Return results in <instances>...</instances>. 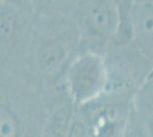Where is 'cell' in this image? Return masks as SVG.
Wrapping results in <instances>:
<instances>
[{
    "instance_id": "9c48e42d",
    "label": "cell",
    "mask_w": 153,
    "mask_h": 137,
    "mask_svg": "<svg viewBox=\"0 0 153 137\" xmlns=\"http://www.w3.org/2000/svg\"><path fill=\"white\" fill-rule=\"evenodd\" d=\"M133 110L146 124L153 137V71L135 94Z\"/></svg>"
},
{
    "instance_id": "52a82bcc",
    "label": "cell",
    "mask_w": 153,
    "mask_h": 137,
    "mask_svg": "<svg viewBox=\"0 0 153 137\" xmlns=\"http://www.w3.org/2000/svg\"><path fill=\"white\" fill-rule=\"evenodd\" d=\"M130 25L133 42L153 65V4H134Z\"/></svg>"
},
{
    "instance_id": "277c9868",
    "label": "cell",
    "mask_w": 153,
    "mask_h": 137,
    "mask_svg": "<svg viewBox=\"0 0 153 137\" xmlns=\"http://www.w3.org/2000/svg\"><path fill=\"white\" fill-rule=\"evenodd\" d=\"M104 57L108 77L105 94L133 101L153 71V65L133 41L112 44L104 53Z\"/></svg>"
},
{
    "instance_id": "5bb4252c",
    "label": "cell",
    "mask_w": 153,
    "mask_h": 137,
    "mask_svg": "<svg viewBox=\"0 0 153 137\" xmlns=\"http://www.w3.org/2000/svg\"><path fill=\"white\" fill-rule=\"evenodd\" d=\"M0 5H5L22 12L29 15H34V7H33V0H0Z\"/></svg>"
},
{
    "instance_id": "8992f818",
    "label": "cell",
    "mask_w": 153,
    "mask_h": 137,
    "mask_svg": "<svg viewBox=\"0 0 153 137\" xmlns=\"http://www.w3.org/2000/svg\"><path fill=\"white\" fill-rule=\"evenodd\" d=\"M76 107L86 120L90 137H123L133 112V101L104 94Z\"/></svg>"
},
{
    "instance_id": "30bf717a",
    "label": "cell",
    "mask_w": 153,
    "mask_h": 137,
    "mask_svg": "<svg viewBox=\"0 0 153 137\" xmlns=\"http://www.w3.org/2000/svg\"><path fill=\"white\" fill-rule=\"evenodd\" d=\"M79 0H33L36 17L72 16Z\"/></svg>"
},
{
    "instance_id": "3957f363",
    "label": "cell",
    "mask_w": 153,
    "mask_h": 137,
    "mask_svg": "<svg viewBox=\"0 0 153 137\" xmlns=\"http://www.w3.org/2000/svg\"><path fill=\"white\" fill-rule=\"evenodd\" d=\"M71 17L79 31L81 50L104 54L120 31V13L113 0H79Z\"/></svg>"
},
{
    "instance_id": "8fae6325",
    "label": "cell",
    "mask_w": 153,
    "mask_h": 137,
    "mask_svg": "<svg viewBox=\"0 0 153 137\" xmlns=\"http://www.w3.org/2000/svg\"><path fill=\"white\" fill-rule=\"evenodd\" d=\"M120 13V31L114 44H126L131 40V25H130V12L134 5V0H113Z\"/></svg>"
},
{
    "instance_id": "4fadbf2b",
    "label": "cell",
    "mask_w": 153,
    "mask_h": 137,
    "mask_svg": "<svg viewBox=\"0 0 153 137\" xmlns=\"http://www.w3.org/2000/svg\"><path fill=\"white\" fill-rule=\"evenodd\" d=\"M68 137H90L86 120L78 107L76 109L74 116L72 118Z\"/></svg>"
},
{
    "instance_id": "ba28073f",
    "label": "cell",
    "mask_w": 153,
    "mask_h": 137,
    "mask_svg": "<svg viewBox=\"0 0 153 137\" xmlns=\"http://www.w3.org/2000/svg\"><path fill=\"white\" fill-rule=\"evenodd\" d=\"M47 114L41 137H68L76 105L70 96L55 98L46 103Z\"/></svg>"
},
{
    "instance_id": "9a60e30c",
    "label": "cell",
    "mask_w": 153,
    "mask_h": 137,
    "mask_svg": "<svg viewBox=\"0 0 153 137\" xmlns=\"http://www.w3.org/2000/svg\"><path fill=\"white\" fill-rule=\"evenodd\" d=\"M134 4H153V0H134Z\"/></svg>"
},
{
    "instance_id": "7a4b0ae2",
    "label": "cell",
    "mask_w": 153,
    "mask_h": 137,
    "mask_svg": "<svg viewBox=\"0 0 153 137\" xmlns=\"http://www.w3.org/2000/svg\"><path fill=\"white\" fill-rule=\"evenodd\" d=\"M47 106L31 78L1 69L0 137H41Z\"/></svg>"
},
{
    "instance_id": "6da1fadb",
    "label": "cell",
    "mask_w": 153,
    "mask_h": 137,
    "mask_svg": "<svg viewBox=\"0 0 153 137\" xmlns=\"http://www.w3.org/2000/svg\"><path fill=\"white\" fill-rule=\"evenodd\" d=\"M80 50L79 31L71 16L36 17L30 47V71L39 87L63 77Z\"/></svg>"
},
{
    "instance_id": "7c38bea8",
    "label": "cell",
    "mask_w": 153,
    "mask_h": 137,
    "mask_svg": "<svg viewBox=\"0 0 153 137\" xmlns=\"http://www.w3.org/2000/svg\"><path fill=\"white\" fill-rule=\"evenodd\" d=\"M123 137H152L146 124L138 118L134 110L131 112L130 120L128 122L127 129Z\"/></svg>"
},
{
    "instance_id": "5b68a950",
    "label": "cell",
    "mask_w": 153,
    "mask_h": 137,
    "mask_svg": "<svg viewBox=\"0 0 153 137\" xmlns=\"http://www.w3.org/2000/svg\"><path fill=\"white\" fill-rule=\"evenodd\" d=\"M64 78L68 91L76 106L102 97L108 80L104 54L80 50L68 65Z\"/></svg>"
}]
</instances>
